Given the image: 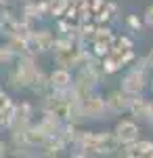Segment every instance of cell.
<instances>
[{
  "label": "cell",
  "instance_id": "cell-1",
  "mask_svg": "<svg viewBox=\"0 0 153 158\" xmlns=\"http://www.w3.org/2000/svg\"><path fill=\"white\" fill-rule=\"evenodd\" d=\"M80 110H82L84 120H103V118H109L105 97L99 91H94V93L80 99Z\"/></svg>",
  "mask_w": 153,
  "mask_h": 158
},
{
  "label": "cell",
  "instance_id": "cell-2",
  "mask_svg": "<svg viewBox=\"0 0 153 158\" xmlns=\"http://www.w3.org/2000/svg\"><path fill=\"white\" fill-rule=\"evenodd\" d=\"M120 150H122V143H120V139L116 137L113 131H94L90 154L113 156V154H120Z\"/></svg>",
  "mask_w": 153,
  "mask_h": 158
},
{
  "label": "cell",
  "instance_id": "cell-3",
  "mask_svg": "<svg viewBox=\"0 0 153 158\" xmlns=\"http://www.w3.org/2000/svg\"><path fill=\"white\" fill-rule=\"evenodd\" d=\"M147 86H149V74H147V70H141V68H130L122 76V82H120V89L126 91L130 97L143 95L147 91Z\"/></svg>",
  "mask_w": 153,
  "mask_h": 158
},
{
  "label": "cell",
  "instance_id": "cell-4",
  "mask_svg": "<svg viewBox=\"0 0 153 158\" xmlns=\"http://www.w3.org/2000/svg\"><path fill=\"white\" fill-rule=\"evenodd\" d=\"M55 38H57V34L50 32V30H46V27H40V30L34 27V30L29 32V36H27V44H29L32 55H44L48 51H53Z\"/></svg>",
  "mask_w": 153,
  "mask_h": 158
},
{
  "label": "cell",
  "instance_id": "cell-5",
  "mask_svg": "<svg viewBox=\"0 0 153 158\" xmlns=\"http://www.w3.org/2000/svg\"><path fill=\"white\" fill-rule=\"evenodd\" d=\"M113 133H116L122 146L132 143L141 137V122H136L134 118H120L113 127Z\"/></svg>",
  "mask_w": 153,
  "mask_h": 158
},
{
  "label": "cell",
  "instance_id": "cell-6",
  "mask_svg": "<svg viewBox=\"0 0 153 158\" xmlns=\"http://www.w3.org/2000/svg\"><path fill=\"white\" fill-rule=\"evenodd\" d=\"M105 106H107V112L111 116H120V114H126L128 112V106H130V95L122 89H113L105 95Z\"/></svg>",
  "mask_w": 153,
  "mask_h": 158
},
{
  "label": "cell",
  "instance_id": "cell-7",
  "mask_svg": "<svg viewBox=\"0 0 153 158\" xmlns=\"http://www.w3.org/2000/svg\"><path fill=\"white\" fill-rule=\"evenodd\" d=\"M48 85H50V91H65V89L73 86V72L69 68L57 65L48 74Z\"/></svg>",
  "mask_w": 153,
  "mask_h": 158
},
{
  "label": "cell",
  "instance_id": "cell-8",
  "mask_svg": "<svg viewBox=\"0 0 153 158\" xmlns=\"http://www.w3.org/2000/svg\"><path fill=\"white\" fill-rule=\"evenodd\" d=\"M120 154H122V156H126V158H145V156H151V154H153V141H151V139H141V137H139L136 141L122 146Z\"/></svg>",
  "mask_w": 153,
  "mask_h": 158
},
{
  "label": "cell",
  "instance_id": "cell-9",
  "mask_svg": "<svg viewBox=\"0 0 153 158\" xmlns=\"http://www.w3.org/2000/svg\"><path fill=\"white\" fill-rule=\"evenodd\" d=\"M27 91H32L36 97H44L46 93H50V85H48V74L42 68H36L29 82H27Z\"/></svg>",
  "mask_w": 153,
  "mask_h": 158
},
{
  "label": "cell",
  "instance_id": "cell-10",
  "mask_svg": "<svg viewBox=\"0 0 153 158\" xmlns=\"http://www.w3.org/2000/svg\"><path fill=\"white\" fill-rule=\"evenodd\" d=\"M128 114L136 122H149V99H145L143 95H132Z\"/></svg>",
  "mask_w": 153,
  "mask_h": 158
},
{
  "label": "cell",
  "instance_id": "cell-11",
  "mask_svg": "<svg viewBox=\"0 0 153 158\" xmlns=\"http://www.w3.org/2000/svg\"><path fill=\"white\" fill-rule=\"evenodd\" d=\"M23 137H25L27 148H32V150H38V148H40L48 139V135L44 133V129H42V127H40L36 120L32 122V124H27V127L23 129Z\"/></svg>",
  "mask_w": 153,
  "mask_h": 158
},
{
  "label": "cell",
  "instance_id": "cell-12",
  "mask_svg": "<svg viewBox=\"0 0 153 158\" xmlns=\"http://www.w3.org/2000/svg\"><path fill=\"white\" fill-rule=\"evenodd\" d=\"M90 42H92V44H96V47L111 49V47L116 44V34H113L111 25H107V23H96V27H94V34H92V40H90Z\"/></svg>",
  "mask_w": 153,
  "mask_h": 158
},
{
  "label": "cell",
  "instance_id": "cell-13",
  "mask_svg": "<svg viewBox=\"0 0 153 158\" xmlns=\"http://www.w3.org/2000/svg\"><path fill=\"white\" fill-rule=\"evenodd\" d=\"M65 150H67V148L61 143L59 137H48L46 141L38 148V154L50 158V156H61V154H65Z\"/></svg>",
  "mask_w": 153,
  "mask_h": 158
},
{
  "label": "cell",
  "instance_id": "cell-14",
  "mask_svg": "<svg viewBox=\"0 0 153 158\" xmlns=\"http://www.w3.org/2000/svg\"><path fill=\"white\" fill-rule=\"evenodd\" d=\"M6 89H9L11 93H19V91H25V89H27V78H25L15 65H11V72L6 76Z\"/></svg>",
  "mask_w": 153,
  "mask_h": 158
},
{
  "label": "cell",
  "instance_id": "cell-15",
  "mask_svg": "<svg viewBox=\"0 0 153 158\" xmlns=\"http://www.w3.org/2000/svg\"><path fill=\"white\" fill-rule=\"evenodd\" d=\"M46 6H48V15L61 17V15H65V11H67L69 0H46Z\"/></svg>",
  "mask_w": 153,
  "mask_h": 158
},
{
  "label": "cell",
  "instance_id": "cell-16",
  "mask_svg": "<svg viewBox=\"0 0 153 158\" xmlns=\"http://www.w3.org/2000/svg\"><path fill=\"white\" fill-rule=\"evenodd\" d=\"M15 57H17V55L11 51V47H9L6 42L0 44V68H2V70H4V68H11Z\"/></svg>",
  "mask_w": 153,
  "mask_h": 158
},
{
  "label": "cell",
  "instance_id": "cell-17",
  "mask_svg": "<svg viewBox=\"0 0 153 158\" xmlns=\"http://www.w3.org/2000/svg\"><path fill=\"white\" fill-rule=\"evenodd\" d=\"M15 106V101L11 97V91L9 89H0V112H6Z\"/></svg>",
  "mask_w": 153,
  "mask_h": 158
},
{
  "label": "cell",
  "instance_id": "cell-18",
  "mask_svg": "<svg viewBox=\"0 0 153 158\" xmlns=\"http://www.w3.org/2000/svg\"><path fill=\"white\" fill-rule=\"evenodd\" d=\"M143 25L145 23H143L136 15H128V17H126V27H128V32H134V34H136V32H143Z\"/></svg>",
  "mask_w": 153,
  "mask_h": 158
},
{
  "label": "cell",
  "instance_id": "cell-19",
  "mask_svg": "<svg viewBox=\"0 0 153 158\" xmlns=\"http://www.w3.org/2000/svg\"><path fill=\"white\" fill-rule=\"evenodd\" d=\"M143 23L153 27V4H149V6L145 9V13H143Z\"/></svg>",
  "mask_w": 153,
  "mask_h": 158
},
{
  "label": "cell",
  "instance_id": "cell-20",
  "mask_svg": "<svg viewBox=\"0 0 153 158\" xmlns=\"http://www.w3.org/2000/svg\"><path fill=\"white\" fill-rule=\"evenodd\" d=\"M143 59H145V65H147V70H151V72H153V47L149 49V53H147Z\"/></svg>",
  "mask_w": 153,
  "mask_h": 158
},
{
  "label": "cell",
  "instance_id": "cell-21",
  "mask_svg": "<svg viewBox=\"0 0 153 158\" xmlns=\"http://www.w3.org/2000/svg\"><path fill=\"white\" fill-rule=\"evenodd\" d=\"M9 156V143L4 141V139H0V158Z\"/></svg>",
  "mask_w": 153,
  "mask_h": 158
},
{
  "label": "cell",
  "instance_id": "cell-22",
  "mask_svg": "<svg viewBox=\"0 0 153 158\" xmlns=\"http://www.w3.org/2000/svg\"><path fill=\"white\" fill-rule=\"evenodd\" d=\"M17 0H0V6H13Z\"/></svg>",
  "mask_w": 153,
  "mask_h": 158
},
{
  "label": "cell",
  "instance_id": "cell-23",
  "mask_svg": "<svg viewBox=\"0 0 153 158\" xmlns=\"http://www.w3.org/2000/svg\"><path fill=\"white\" fill-rule=\"evenodd\" d=\"M149 124H153V101H149Z\"/></svg>",
  "mask_w": 153,
  "mask_h": 158
},
{
  "label": "cell",
  "instance_id": "cell-24",
  "mask_svg": "<svg viewBox=\"0 0 153 158\" xmlns=\"http://www.w3.org/2000/svg\"><path fill=\"white\" fill-rule=\"evenodd\" d=\"M149 89H151V93H153V76L149 78Z\"/></svg>",
  "mask_w": 153,
  "mask_h": 158
},
{
  "label": "cell",
  "instance_id": "cell-25",
  "mask_svg": "<svg viewBox=\"0 0 153 158\" xmlns=\"http://www.w3.org/2000/svg\"><path fill=\"white\" fill-rule=\"evenodd\" d=\"M17 2H21V4H23V2H29V0H17Z\"/></svg>",
  "mask_w": 153,
  "mask_h": 158
},
{
  "label": "cell",
  "instance_id": "cell-26",
  "mask_svg": "<svg viewBox=\"0 0 153 158\" xmlns=\"http://www.w3.org/2000/svg\"><path fill=\"white\" fill-rule=\"evenodd\" d=\"M0 72H2V68H0Z\"/></svg>",
  "mask_w": 153,
  "mask_h": 158
},
{
  "label": "cell",
  "instance_id": "cell-27",
  "mask_svg": "<svg viewBox=\"0 0 153 158\" xmlns=\"http://www.w3.org/2000/svg\"><path fill=\"white\" fill-rule=\"evenodd\" d=\"M151 158H153V154H151Z\"/></svg>",
  "mask_w": 153,
  "mask_h": 158
}]
</instances>
